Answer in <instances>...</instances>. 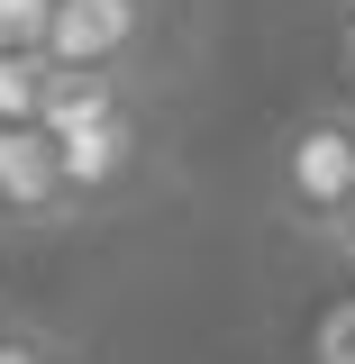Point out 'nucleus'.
I'll use <instances>...</instances> for the list:
<instances>
[{
    "label": "nucleus",
    "instance_id": "nucleus-1",
    "mask_svg": "<svg viewBox=\"0 0 355 364\" xmlns=\"http://www.w3.org/2000/svg\"><path fill=\"white\" fill-rule=\"evenodd\" d=\"M155 28H164V0H55L37 55L55 73H146Z\"/></svg>",
    "mask_w": 355,
    "mask_h": 364
},
{
    "label": "nucleus",
    "instance_id": "nucleus-2",
    "mask_svg": "<svg viewBox=\"0 0 355 364\" xmlns=\"http://www.w3.org/2000/svg\"><path fill=\"white\" fill-rule=\"evenodd\" d=\"M55 136V173H64V210H91L110 200L119 182L146 164V119L137 109H110V119H83V128H46Z\"/></svg>",
    "mask_w": 355,
    "mask_h": 364
},
{
    "label": "nucleus",
    "instance_id": "nucleus-3",
    "mask_svg": "<svg viewBox=\"0 0 355 364\" xmlns=\"http://www.w3.org/2000/svg\"><path fill=\"white\" fill-rule=\"evenodd\" d=\"M273 182H282V210H292L301 228H319L355 191V146H346V128H337V119H301V128L282 136Z\"/></svg>",
    "mask_w": 355,
    "mask_h": 364
},
{
    "label": "nucleus",
    "instance_id": "nucleus-4",
    "mask_svg": "<svg viewBox=\"0 0 355 364\" xmlns=\"http://www.w3.org/2000/svg\"><path fill=\"white\" fill-rule=\"evenodd\" d=\"M0 219H9V228L73 219V210H64V173H55V136H46L37 119L0 128Z\"/></svg>",
    "mask_w": 355,
    "mask_h": 364
},
{
    "label": "nucleus",
    "instance_id": "nucleus-5",
    "mask_svg": "<svg viewBox=\"0 0 355 364\" xmlns=\"http://www.w3.org/2000/svg\"><path fill=\"white\" fill-rule=\"evenodd\" d=\"M110 109H137V73H46L37 128H83V119H110Z\"/></svg>",
    "mask_w": 355,
    "mask_h": 364
},
{
    "label": "nucleus",
    "instance_id": "nucleus-6",
    "mask_svg": "<svg viewBox=\"0 0 355 364\" xmlns=\"http://www.w3.org/2000/svg\"><path fill=\"white\" fill-rule=\"evenodd\" d=\"M46 55H0V128H18V119H37L46 109Z\"/></svg>",
    "mask_w": 355,
    "mask_h": 364
},
{
    "label": "nucleus",
    "instance_id": "nucleus-7",
    "mask_svg": "<svg viewBox=\"0 0 355 364\" xmlns=\"http://www.w3.org/2000/svg\"><path fill=\"white\" fill-rule=\"evenodd\" d=\"M46 9L55 0H0V55H37L46 46Z\"/></svg>",
    "mask_w": 355,
    "mask_h": 364
},
{
    "label": "nucleus",
    "instance_id": "nucleus-8",
    "mask_svg": "<svg viewBox=\"0 0 355 364\" xmlns=\"http://www.w3.org/2000/svg\"><path fill=\"white\" fill-rule=\"evenodd\" d=\"M310 364H355V291L328 301V318H319V337H310Z\"/></svg>",
    "mask_w": 355,
    "mask_h": 364
},
{
    "label": "nucleus",
    "instance_id": "nucleus-9",
    "mask_svg": "<svg viewBox=\"0 0 355 364\" xmlns=\"http://www.w3.org/2000/svg\"><path fill=\"white\" fill-rule=\"evenodd\" d=\"M0 364H64V346L37 328H0Z\"/></svg>",
    "mask_w": 355,
    "mask_h": 364
},
{
    "label": "nucleus",
    "instance_id": "nucleus-10",
    "mask_svg": "<svg viewBox=\"0 0 355 364\" xmlns=\"http://www.w3.org/2000/svg\"><path fill=\"white\" fill-rule=\"evenodd\" d=\"M319 237H328L337 255H355V191H346V200H337V210H328V219H319Z\"/></svg>",
    "mask_w": 355,
    "mask_h": 364
},
{
    "label": "nucleus",
    "instance_id": "nucleus-11",
    "mask_svg": "<svg viewBox=\"0 0 355 364\" xmlns=\"http://www.w3.org/2000/svg\"><path fill=\"white\" fill-rule=\"evenodd\" d=\"M337 9H346V55H355V0H337Z\"/></svg>",
    "mask_w": 355,
    "mask_h": 364
},
{
    "label": "nucleus",
    "instance_id": "nucleus-12",
    "mask_svg": "<svg viewBox=\"0 0 355 364\" xmlns=\"http://www.w3.org/2000/svg\"><path fill=\"white\" fill-rule=\"evenodd\" d=\"M337 128H346V146H355V109H337Z\"/></svg>",
    "mask_w": 355,
    "mask_h": 364
}]
</instances>
